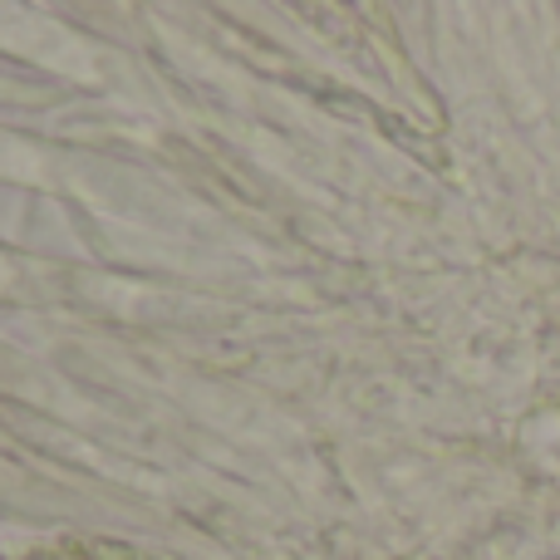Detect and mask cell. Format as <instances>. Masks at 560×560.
<instances>
[{
	"label": "cell",
	"instance_id": "obj_1",
	"mask_svg": "<svg viewBox=\"0 0 560 560\" xmlns=\"http://www.w3.org/2000/svg\"><path fill=\"white\" fill-rule=\"evenodd\" d=\"M35 560H138V556L128 546H108V541H59L55 551H45Z\"/></svg>",
	"mask_w": 560,
	"mask_h": 560
}]
</instances>
